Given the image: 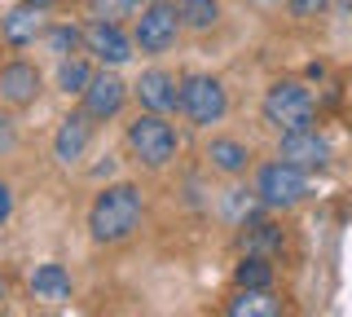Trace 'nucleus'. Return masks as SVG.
Segmentation results:
<instances>
[{"label":"nucleus","mask_w":352,"mask_h":317,"mask_svg":"<svg viewBox=\"0 0 352 317\" xmlns=\"http://www.w3.org/2000/svg\"><path fill=\"white\" fill-rule=\"evenodd\" d=\"M141 216H146V199H141L137 185H128V181L106 185V190L93 199V207H88V234H93V243H102V247L128 243V238L141 229Z\"/></svg>","instance_id":"nucleus-1"},{"label":"nucleus","mask_w":352,"mask_h":317,"mask_svg":"<svg viewBox=\"0 0 352 317\" xmlns=\"http://www.w3.org/2000/svg\"><path fill=\"white\" fill-rule=\"evenodd\" d=\"M264 124H273L278 133H304L317 124V102L300 80H278L264 93Z\"/></svg>","instance_id":"nucleus-2"},{"label":"nucleus","mask_w":352,"mask_h":317,"mask_svg":"<svg viewBox=\"0 0 352 317\" xmlns=\"http://www.w3.org/2000/svg\"><path fill=\"white\" fill-rule=\"evenodd\" d=\"M128 150L137 155V163H146V168H168L176 159V150H181V137H176V128L163 115L146 111L128 124Z\"/></svg>","instance_id":"nucleus-3"},{"label":"nucleus","mask_w":352,"mask_h":317,"mask_svg":"<svg viewBox=\"0 0 352 317\" xmlns=\"http://www.w3.org/2000/svg\"><path fill=\"white\" fill-rule=\"evenodd\" d=\"M256 194H260L264 207L286 212V207H300L308 194H313V181H308L304 168H291V163L273 159V163H264L256 172Z\"/></svg>","instance_id":"nucleus-4"},{"label":"nucleus","mask_w":352,"mask_h":317,"mask_svg":"<svg viewBox=\"0 0 352 317\" xmlns=\"http://www.w3.org/2000/svg\"><path fill=\"white\" fill-rule=\"evenodd\" d=\"M181 31L185 27H181V5L176 0H150V5H141V18L132 27V45L154 58V53H168Z\"/></svg>","instance_id":"nucleus-5"},{"label":"nucleus","mask_w":352,"mask_h":317,"mask_svg":"<svg viewBox=\"0 0 352 317\" xmlns=\"http://www.w3.org/2000/svg\"><path fill=\"white\" fill-rule=\"evenodd\" d=\"M181 115L198 128H212L229 115V93L216 75H185L181 80Z\"/></svg>","instance_id":"nucleus-6"},{"label":"nucleus","mask_w":352,"mask_h":317,"mask_svg":"<svg viewBox=\"0 0 352 317\" xmlns=\"http://www.w3.org/2000/svg\"><path fill=\"white\" fill-rule=\"evenodd\" d=\"M124 102H128V84L115 75V67L93 71V80H88V89H84V115H93L97 124H106V119H115L124 111Z\"/></svg>","instance_id":"nucleus-7"},{"label":"nucleus","mask_w":352,"mask_h":317,"mask_svg":"<svg viewBox=\"0 0 352 317\" xmlns=\"http://www.w3.org/2000/svg\"><path fill=\"white\" fill-rule=\"evenodd\" d=\"M132 36L119 23H88L84 27V53H93L102 67H124V62H132Z\"/></svg>","instance_id":"nucleus-8"},{"label":"nucleus","mask_w":352,"mask_h":317,"mask_svg":"<svg viewBox=\"0 0 352 317\" xmlns=\"http://www.w3.org/2000/svg\"><path fill=\"white\" fill-rule=\"evenodd\" d=\"M93 128H97L93 115L71 111L58 124V133H53V159H58L62 168H75V163L88 155V146H93Z\"/></svg>","instance_id":"nucleus-9"},{"label":"nucleus","mask_w":352,"mask_h":317,"mask_svg":"<svg viewBox=\"0 0 352 317\" xmlns=\"http://www.w3.org/2000/svg\"><path fill=\"white\" fill-rule=\"evenodd\" d=\"M132 93H137L141 111H150V115L181 111V80H176L172 71H163V67H154V71H141V80L132 84Z\"/></svg>","instance_id":"nucleus-10"},{"label":"nucleus","mask_w":352,"mask_h":317,"mask_svg":"<svg viewBox=\"0 0 352 317\" xmlns=\"http://www.w3.org/2000/svg\"><path fill=\"white\" fill-rule=\"evenodd\" d=\"M278 159L291 163V168L317 172V168H326V163H330V141L317 133V128H304V133H282Z\"/></svg>","instance_id":"nucleus-11"},{"label":"nucleus","mask_w":352,"mask_h":317,"mask_svg":"<svg viewBox=\"0 0 352 317\" xmlns=\"http://www.w3.org/2000/svg\"><path fill=\"white\" fill-rule=\"evenodd\" d=\"M0 97L9 106H31L40 97V71L31 62H9L0 67Z\"/></svg>","instance_id":"nucleus-12"},{"label":"nucleus","mask_w":352,"mask_h":317,"mask_svg":"<svg viewBox=\"0 0 352 317\" xmlns=\"http://www.w3.org/2000/svg\"><path fill=\"white\" fill-rule=\"evenodd\" d=\"M40 31H44V18H40V9H36V5H27V0H22L18 9H9L5 23H0V36H5V45H9V49H27V45H36Z\"/></svg>","instance_id":"nucleus-13"},{"label":"nucleus","mask_w":352,"mask_h":317,"mask_svg":"<svg viewBox=\"0 0 352 317\" xmlns=\"http://www.w3.org/2000/svg\"><path fill=\"white\" fill-rule=\"evenodd\" d=\"M207 163H212L220 177H242V172L251 168V150L242 146V141H234V137H212Z\"/></svg>","instance_id":"nucleus-14"},{"label":"nucleus","mask_w":352,"mask_h":317,"mask_svg":"<svg viewBox=\"0 0 352 317\" xmlns=\"http://www.w3.org/2000/svg\"><path fill=\"white\" fill-rule=\"evenodd\" d=\"M31 295L36 300H49V304H62L71 300V273H66L62 265H36V273H31Z\"/></svg>","instance_id":"nucleus-15"},{"label":"nucleus","mask_w":352,"mask_h":317,"mask_svg":"<svg viewBox=\"0 0 352 317\" xmlns=\"http://www.w3.org/2000/svg\"><path fill=\"white\" fill-rule=\"evenodd\" d=\"M282 247H286V234L273 221H251L247 225V234H242V256H282Z\"/></svg>","instance_id":"nucleus-16"},{"label":"nucleus","mask_w":352,"mask_h":317,"mask_svg":"<svg viewBox=\"0 0 352 317\" xmlns=\"http://www.w3.org/2000/svg\"><path fill=\"white\" fill-rule=\"evenodd\" d=\"M260 212H264V203H260V194L256 190H225V199H220V216H225L229 225H238V229H247L251 221H260Z\"/></svg>","instance_id":"nucleus-17"},{"label":"nucleus","mask_w":352,"mask_h":317,"mask_svg":"<svg viewBox=\"0 0 352 317\" xmlns=\"http://www.w3.org/2000/svg\"><path fill=\"white\" fill-rule=\"evenodd\" d=\"M225 317H282V300L273 295V287H264V291H242L238 287Z\"/></svg>","instance_id":"nucleus-18"},{"label":"nucleus","mask_w":352,"mask_h":317,"mask_svg":"<svg viewBox=\"0 0 352 317\" xmlns=\"http://www.w3.org/2000/svg\"><path fill=\"white\" fill-rule=\"evenodd\" d=\"M234 282L242 291H264L273 287V260L269 256H242L238 269H234Z\"/></svg>","instance_id":"nucleus-19"},{"label":"nucleus","mask_w":352,"mask_h":317,"mask_svg":"<svg viewBox=\"0 0 352 317\" xmlns=\"http://www.w3.org/2000/svg\"><path fill=\"white\" fill-rule=\"evenodd\" d=\"M88 80H93V67H88V58H62L58 62V89L66 93V97H84V89H88Z\"/></svg>","instance_id":"nucleus-20"},{"label":"nucleus","mask_w":352,"mask_h":317,"mask_svg":"<svg viewBox=\"0 0 352 317\" xmlns=\"http://www.w3.org/2000/svg\"><path fill=\"white\" fill-rule=\"evenodd\" d=\"M216 23H220V0H181L185 31H212Z\"/></svg>","instance_id":"nucleus-21"},{"label":"nucleus","mask_w":352,"mask_h":317,"mask_svg":"<svg viewBox=\"0 0 352 317\" xmlns=\"http://www.w3.org/2000/svg\"><path fill=\"white\" fill-rule=\"evenodd\" d=\"M44 45H49L53 58H75V53L84 49V27H71V23H62V27H49L44 31Z\"/></svg>","instance_id":"nucleus-22"},{"label":"nucleus","mask_w":352,"mask_h":317,"mask_svg":"<svg viewBox=\"0 0 352 317\" xmlns=\"http://www.w3.org/2000/svg\"><path fill=\"white\" fill-rule=\"evenodd\" d=\"M141 9V0H88V14L97 23H119V18H132Z\"/></svg>","instance_id":"nucleus-23"},{"label":"nucleus","mask_w":352,"mask_h":317,"mask_svg":"<svg viewBox=\"0 0 352 317\" xmlns=\"http://www.w3.org/2000/svg\"><path fill=\"white\" fill-rule=\"evenodd\" d=\"M14 150H18V124L14 115H0V159L14 155Z\"/></svg>","instance_id":"nucleus-24"},{"label":"nucleus","mask_w":352,"mask_h":317,"mask_svg":"<svg viewBox=\"0 0 352 317\" xmlns=\"http://www.w3.org/2000/svg\"><path fill=\"white\" fill-rule=\"evenodd\" d=\"M286 9H291L295 18H322L330 9V0H286Z\"/></svg>","instance_id":"nucleus-25"},{"label":"nucleus","mask_w":352,"mask_h":317,"mask_svg":"<svg viewBox=\"0 0 352 317\" xmlns=\"http://www.w3.org/2000/svg\"><path fill=\"white\" fill-rule=\"evenodd\" d=\"M9 216H14V190H9V185L0 181V225H5Z\"/></svg>","instance_id":"nucleus-26"},{"label":"nucleus","mask_w":352,"mask_h":317,"mask_svg":"<svg viewBox=\"0 0 352 317\" xmlns=\"http://www.w3.org/2000/svg\"><path fill=\"white\" fill-rule=\"evenodd\" d=\"M27 5H36V9H49V5H58V0H27Z\"/></svg>","instance_id":"nucleus-27"},{"label":"nucleus","mask_w":352,"mask_h":317,"mask_svg":"<svg viewBox=\"0 0 352 317\" xmlns=\"http://www.w3.org/2000/svg\"><path fill=\"white\" fill-rule=\"evenodd\" d=\"M256 5H282V0H256Z\"/></svg>","instance_id":"nucleus-28"},{"label":"nucleus","mask_w":352,"mask_h":317,"mask_svg":"<svg viewBox=\"0 0 352 317\" xmlns=\"http://www.w3.org/2000/svg\"><path fill=\"white\" fill-rule=\"evenodd\" d=\"M0 300H5V282H0Z\"/></svg>","instance_id":"nucleus-29"},{"label":"nucleus","mask_w":352,"mask_h":317,"mask_svg":"<svg viewBox=\"0 0 352 317\" xmlns=\"http://www.w3.org/2000/svg\"><path fill=\"white\" fill-rule=\"evenodd\" d=\"M141 5H150V0H141Z\"/></svg>","instance_id":"nucleus-30"},{"label":"nucleus","mask_w":352,"mask_h":317,"mask_svg":"<svg viewBox=\"0 0 352 317\" xmlns=\"http://www.w3.org/2000/svg\"><path fill=\"white\" fill-rule=\"evenodd\" d=\"M49 317H58V313H49Z\"/></svg>","instance_id":"nucleus-31"}]
</instances>
